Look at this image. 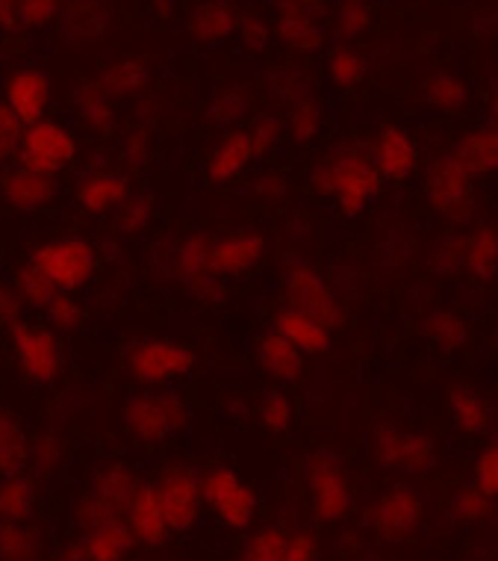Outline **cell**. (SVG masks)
<instances>
[{"label":"cell","instance_id":"6da1fadb","mask_svg":"<svg viewBox=\"0 0 498 561\" xmlns=\"http://www.w3.org/2000/svg\"><path fill=\"white\" fill-rule=\"evenodd\" d=\"M310 184L319 195H327L343 216H360L381 195L383 178L374 169L372 154L360 148H339L313 169Z\"/></svg>","mask_w":498,"mask_h":561},{"label":"cell","instance_id":"7a4b0ae2","mask_svg":"<svg viewBox=\"0 0 498 561\" xmlns=\"http://www.w3.org/2000/svg\"><path fill=\"white\" fill-rule=\"evenodd\" d=\"M189 405L181 393L172 388L160 390H139L127 399L121 408V423L127 435L144 446H160L172 440L189 426Z\"/></svg>","mask_w":498,"mask_h":561},{"label":"cell","instance_id":"3957f363","mask_svg":"<svg viewBox=\"0 0 498 561\" xmlns=\"http://www.w3.org/2000/svg\"><path fill=\"white\" fill-rule=\"evenodd\" d=\"M30 263L36 266L59 293L86 290L92 278L101 270V252L97 245L80 233H62L54 240H45L33 249Z\"/></svg>","mask_w":498,"mask_h":561},{"label":"cell","instance_id":"277c9868","mask_svg":"<svg viewBox=\"0 0 498 561\" xmlns=\"http://www.w3.org/2000/svg\"><path fill=\"white\" fill-rule=\"evenodd\" d=\"M10 348L21 378L33 388H54L66 373L62 337L45 322L21 320L19 325H12Z\"/></svg>","mask_w":498,"mask_h":561},{"label":"cell","instance_id":"5b68a950","mask_svg":"<svg viewBox=\"0 0 498 561\" xmlns=\"http://www.w3.org/2000/svg\"><path fill=\"white\" fill-rule=\"evenodd\" d=\"M201 496L204 505L216 517V523L224 526L228 533H248L254 520H257V494L233 467H207L201 473Z\"/></svg>","mask_w":498,"mask_h":561},{"label":"cell","instance_id":"8992f818","mask_svg":"<svg viewBox=\"0 0 498 561\" xmlns=\"http://www.w3.org/2000/svg\"><path fill=\"white\" fill-rule=\"evenodd\" d=\"M195 364V352L186 343L165 337L136 340L125 355L127 373L142 390L172 388L174 381L189 376Z\"/></svg>","mask_w":498,"mask_h":561},{"label":"cell","instance_id":"52a82bcc","mask_svg":"<svg viewBox=\"0 0 498 561\" xmlns=\"http://www.w3.org/2000/svg\"><path fill=\"white\" fill-rule=\"evenodd\" d=\"M77 154H80L77 136L62 122L45 116L24 127L15 163L45 178H59L74 165Z\"/></svg>","mask_w":498,"mask_h":561},{"label":"cell","instance_id":"ba28073f","mask_svg":"<svg viewBox=\"0 0 498 561\" xmlns=\"http://www.w3.org/2000/svg\"><path fill=\"white\" fill-rule=\"evenodd\" d=\"M151 484L153 494L160 500V508H163L165 523H169V533H192L204 512L201 473H195L189 465H165L157 476V482Z\"/></svg>","mask_w":498,"mask_h":561},{"label":"cell","instance_id":"9c48e42d","mask_svg":"<svg viewBox=\"0 0 498 561\" xmlns=\"http://www.w3.org/2000/svg\"><path fill=\"white\" fill-rule=\"evenodd\" d=\"M306 494L313 517L325 526L343 523L351 512V484L345 476L343 461L331 453H316L306 458L304 467Z\"/></svg>","mask_w":498,"mask_h":561},{"label":"cell","instance_id":"30bf717a","mask_svg":"<svg viewBox=\"0 0 498 561\" xmlns=\"http://www.w3.org/2000/svg\"><path fill=\"white\" fill-rule=\"evenodd\" d=\"M287 299L292 308L304 310L310 317H316L322 325L334 331L336 325H343L345 313L343 305L336 299L334 287L327 284V278L316 266L298 263L287 275Z\"/></svg>","mask_w":498,"mask_h":561},{"label":"cell","instance_id":"8fae6325","mask_svg":"<svg viewBox=\"0 0 498 561\" xmlns=\"http://www.w3.org/2000/svg\"><path fill=\"white\" fill-rule=\"evenodd\" d=\"M266 252V237L254 228L221 233V237H212L210 242V272L221 280L242 278L251 270H257Z\"/></svg>","mask_w":498,"mask_h":561},{"label":"cell","instance_id":"7c38bea8","mask_svg":"<svg viewBox=\"0 0 498 561\" xmlns=\"http://www.w3.org/2000/svg\"><path fill=\"white\" fill-rule=\"evenodd\" d=\"M428 202L442 219L458 222L472 207V174L460 165L454 154L437 160L428 174Z\"/></svg>","mask_w":498,"mask_h":561},{"label":"cell","instance_id":"4fadbf2b","mask_svg":"<svg viewBox=\"0 0 498 561\" xmlns=\"http://www.w3.org/2000/svg\"><path fill=\"white\" fill-rule=\"evenodd\" d=\"M421 514H425V500L419 491L407 484H395L378 496L372 508V526L383 541H402L419 526Z\"/></svg>","mask_w":498,"mask_h":561},{"label":"cell","instance_id":"5bb4252c","mask_svg":"<svg viewBox=\"0 0 498 561\" xmlns=\"http://www.w3.org/2000/svg\"><path fill=\"white\" fill-rule=\"evenodd\" d=\"M374 458L393 473H425L433 461V444L425 435L383 426L374 435Z\"/></svg>","mask_w":498,"mask_h":561},{"label":"cell","instance_id":"9a60e30c","mask_svg":"<svg viewBox=\"0 0 498 561\" xmlns=\"http://www.w3.org/2000/svg\"><path fill=\"white\" fill-rule=\"evenodd\" d=\"M50 101H54V83H50L48 71L38 66H24L12 71V78L3 87V104L21 118L24 127L48 116Z\"/></svg>","mask_w":498,"mask_h":561},{"label":"cell","instance_id":"2e32d148","mask_svg":"<svg viewBox=\"0 0 498 561\" xmlns=\"http://www.w3.org/2000/svg\"><path fill=\"white\" fill-rule=\"evenodd\" d=\"M134 195L130 174L115 169H95L86 172L74 186L77 207L89 216H109Z\"/></svg>","mask_w":498,"mask_h":561},{"label":"cell","instance_id":"e0dca14e","mask_svg":"<svg viewBox=\"0 0 498 561\" xmlns=\"http://www.w3.org/2000/svg\"><path fill=\"white\" fill-rule=\"evenodd\" d=\"M254 160H257V148L251 142L248 127H230L212 146L204 169H207V178L212 184H233L242 174H248Z\"/></svg>","mask_w":498,"mask_h":561},{"label":"cell","instance_id":"ac0fdd59","mask_svg":"<svg viewBox=\"0 0 498 561\" xmlns=\"http://www.w3.org/2000/svg\"><path fill=\"white\" fill-rule=\"evenodd\" d=\"M0 198L10 204L12 210L38 214L57 198V178H45L15 163L0 174Z\"/></svg>","mask_w":498,"mask_h":561},{"label":"cell","instance_id":"d6986e66","mask_svg":"<svg viewBox=\"0 0 498 561\" xmlns=\"http://www.w3.org/2000/svg\"><path fill=\"white\" fill-rule=\"evenodd\" d=\"M372 163L381 172L383 181H407L419 169V148L404 127L390 125L383 127L372 146Z\"/></svg>","mask_w":498,"mask_h":561},{"label":"cell","instance_id":"ffe728a7","mask_svg":"<svg viewBox=\"0 0 498 561\" xmlns=\"http://www.w3.org/2000/svg\"><path fill=\"white\" fill-rule=\"evenodd\" d=\"M125 523L130 535H134L136 547H148V550H157L163 547L172 533H169V523L163 517V508H160V500L153 494V484L142 482L136 488L134 500L127 505Z\"/></svg>","mask_w":498,"mask_h":561},{"label":"cell","instance_id":"44dd1931","mask_svg":"<svg viewBox=\"0 0 498 561\" xmlns=\"http://www.w3.org/2000/svg\"><path fill=\"white\" fill-rule=\"evenodd\" d=\"M275 33L296 54H316L325 45V30H322L316 15H313V7L298 3V0H283L280 3Z\"/></svg>","mask_w":498,"mask_h":561},{"label":"cell","instance_id":"7402d4cb","mask_svg":"<svg viewBox=\"0 0 498 561\" xmlns=\"http://www.w3.org/2000/svg\"><path fill=\"white\" fill-rule=\"evenodd\" d=\"M254 355H257L259 369L280 388L283 385H296L304 376V355L287 337H280L278 331H266L257 340Z\"/></svg>","mask_w":498,"mask_h":561},{"label":"cell","instance_id":"603a6c76","mask_svg":"<svg viewBox=\"0 0 498 561\" xmlns=\"http://www.w3.org/2000/svg\"><path fill=\"white\" fill-rule=\"evenodd\" d=\"M271 331H278L280 337H287L301 355H325L327 348H331V329L322 325L316 317L304 313V310L292 308V305L275 313Z\"/></svg>","mask_w":498,"mask_h":561},{"label":"cell","instance_id":"cb8c5ba5","mask_svg":"<svg viewBox=\"0 0 498 561\" xmlns=\"http://www.w3.org/2000/svg\"><path fill=\"white\" fill-rule=\"evenodd\" d=\"M240 27V15L230 7V0H204L189 12L186 30L195 42L201 45H219L230 39Z\"/></svg>","mask_w":498,"mask_h":561},{"label":"cell","instance_id":"d4e9b609","mask_svg":"<svg viewBox=\"0 0 498 561\" xmlns=\"http://www.w3.org/2000/svg\"><path fill=\"white\" fill-rule=\"evenodd\" d=\"M59 19H62V33L77 45H92V42L104 39L109 30V12H106L104 0H66Z\"/></svg>","mask_w":498,"mask_h":561},{"label":"cell","instance_id":"484cf974","mask_svg":"<svg viewBox=\"0 0 498 561\" xmlns=\"http://www.w3.org/2000/svg\"><path fill=\"white\" fill-rule=\"evenodd\" d=\"M472 178L498 174V125H480L463 136L451 151Z\"/></svg>","mask_w":498,"mask_h":561},{"label":"cell","instance_id":"4316f807","mask_svg":"<svg viewBox=\"0 0 498 561\" xmlns=\"http://www.w3.org/2000/svg\"><path fill=\"white\" fill-rule=\"evenodd\" d=\"M142 484L139 473L134 467L125 465V461H109L92 476V484H89V494H95L101 503H106L113 512H118L125 517L127 505L134 500L136 488Z\"/></svg>","mask_w":498,"mask_h":561},{"label":"cell","instance_id":"83f0119b","mask_svg":"<svg viewBox=\"0 0 498 561\" xmlns=\"http://www.w3.org/2000/svg\"><path fill=\"white\" fill-rule=\"evenodd\" d=\"M42 503L38 479L30 470L0 479V520H33Z\"/></svg>","mask_w":498,"mask_h":561},{"label":"cell","instance_id":"f1b7e54d","mask_svg":"<svg viewBox=\"0 0 498 561\" xmlns=\"http://www.w3.org/2000/svg\"><path fill=\"white\" fill-rule=\"evenodd\" d=\"M460 266L472 278L489 280L498 275V228L496 225H478L470 237H463V254Z\"/></svg>","mask_w":498,"mask_h":561},{"label":"cell","instance_id":"f546056e","mask_svg":"<svg viewBox=\"0 0 498 561\" xmlns=\"http://www.w3.org/2000/svg\"><path fill=\"white\" fill-rule=\"evenodd\" d=\"M80 541H83L89 561H127L130 552L136 550L134 535H130L125 520H113L97 526V529H89V533L80 535Z\"/></svg>","mask_w":498,"mask_h":561},{"label":"cell","instance_id":"4dcf8cb0","mask_svg":"<svg viewBox=\"0 0 498 561\" xmlns=\"http://www.w3.org/2000/svg\"><path fill=\"white\" fill-rule=\"evenodd\" d=\"M45 535L33 520H0V561H42Z\"/></svg>","mask_w":498,"mask_h":561},{"label":"cell","instance_id":"1f68e13d","mask_svg":"<svg viewBox=\"0 0 498 561\" xmlns=\"http://www.w3.org/2000/svg\"><path fill=\"white\" fill-rule=\"evenodd\" d=\"M148 80H151L148 62H142L139 57H125L109 62V66L101 71V78H97L95 83L104 89L113 101H125V98H136L139 92H144Z\"/></svg>","mask_w":498,"mask_h":561},{"label":"cell","instance_id":"d6a6232c","mask_svg":"<svg viewBox=\"0 0 498 561\" xmlns=\"http://www.w3.org/2000/svg\"><path fill=\"white\" fill-rule=\"evenodd\" d=\"M30 435L24 420L10 408H0V479L27 470Z\"/></svg>","mask_w":498,"mask_h":561},{"label":"cell","instance_id":"836d02e7","mask_svg":"<svg viewBox=\"0 0 498 561\" xmlns=\"http://www.w3.org/2000/svg\"><path fill=\"white\" fill-rule=\"evenodd\" d=\"M451 420L463 435H484L493 426V408L487 405V399L478 397L470 388L451 390Z\"/></svg>","mask_w":498,"mask_h":561},{"label":"cell","instance_id":"e575fe53","mask_svg":"<svg viewBox=\"0 0 498 561\" xmlns=\"http://www.w3.org/2000/svg\"><path fill=\"white\" fill-rule=\"evenodd\" d=\"M74 110L92 134H106L115 125V101L97 87L95 80L80 87V92L74 95Z\"/></svg>","mask_w":498,"mask_h":561},{"label":"cell","instance_id":"d590c367","mask_svg":"<svg viewBox=\"0 0 498 561\" xmlns=\"http://www.w3.org/2000/svg\"><path fill=\"white\" fill-rule=\"evenodd\" d=\"M257 423L266 435H287L296 423V402L283 388L266 390L257 402Z\"/></svg>","mask_w":498,"mask_h":561},{"label":"cell","instance_id":"8d00e7d4","mask_svg":"<svg viewBox=\"0 0 498 561\" xmlns=\"http://www.w3.org/2000/svg\"><path fill=\"white\" fill-rule=\"evenodd\" d=\"M327 78L334 83L336 89H355L363 83L366 78V59L363 54L355 48V45H336L331 54H327Z\"/></svg>","mask_w":498,"mask_h":561},{"label":"cell","instance_id":"74e56055","mask_svg":"<svg viewBox=\"0 0 498 561\" xmlns=\"http://www.w3.org/2000/svg\"><path fill=\"white\" fill-rule=\"evenodd\" d=\"M38 313L45 317V325H50L57 334H77V331L83 329V322H86V310L77 299V293L57 290Z\"/></svg>","mask_w":498,"mask_h":561},{"label":"cell","instance_id":"f35d334b","mask_svg":"<svg viewBox=\"0 0 498 561\" xmlns=\"http://www.w3.org/2000/svg\"><path fill=\"white\" fill-rule=\"evenodd\" d=\"M66 458V444L57 432H42V435L30 437V455H27V470L36 479H48L57 476Z\"/></svg>","mask_w":498,"mask_h":561},{"label":"cell","instance_id":"ab89813d","mask_svg":"<svg viewBox=\"0 0 498 561\" xmlns=\"http://www.w3.org/2000/svg\"><path fill=\"white\" fill-rule=\"evenodd\" d=\"M289 533L278 523H268L263 529L251 535L245 547L240 552V561H280L283 550H287Z\"/></svg>","mask_w":498,"mask_h":561},{"label":"cell","instance_id":"60d3db41","mask_svg":"<svg viewBox=\"0 0 498 561\" xmlns=\"http://www.w3.org/2000/svg\"><path fill=\"white\" fill-rule=\"evenodd\" d=\"M12 287H15V293H19V299L24 301V308H33V310H42L45 305L50 301V296L57 293V287L50 284L42 272L33 266V263H24V266H19L15 270V275H12Z\"/></svg>","mask_w":498,"mask_h":561},{"label":"cell","instance_id":"b9f144b4","mask_svg":"<svg viewBox=\"0 0 498 561\" xmlns=\"http://www.w3.org/2000/svg\"><path fill=\"white\" fill-rule=\"evenodd\" d=\"M425 98H428V104L437 110H460L466 104V98H470V89L466 83L458 78V75H451V71H437L431 80H428V87H425Z\"/></svg>","mask_w":498,"mask_h":561},{"label":"cell","instance_id":"7bdbcfd3","mask_svg":"<svg viewBox=\"0 0 498 561\" xmlns=\"http://www.w3.org/2000/svg\"><path fill=\"white\" fill-rule=\"evenodd\" d=\"M283 130L296 139L298 146H306L322 130V107L313 98H298L292 110H289L287 122H283Z\"/></svg>","mask_w":498,"mask_h":561},{"label":"cell","instance_id":"ee69618b","mask_svg":"<svg viewBox=\"0 0 498 561\" xmlns=\"http://www.w3.org/2000/svg\"><path fill=\"white\" fill-rule=\"evenodd\" d=\"M372 27V10L366 0H339L334 12V30L343 42H355Z\"/></svg>","mask_w":498,"mask_h":561},{"label":"cell","instance_id":"f6af8a7d","mask_svg":"<svg viewBox=\"0 0 498 561\" xmlns=\"http://www.w3.org/2000/svg\"><path fill=\"white\" fill-rule=\"evenodd\" d=\"M425 331H428V337L442 346L445 352H458L466 340H470V329H466V322L460 320L458 313H451V310H437L428 317L425 322Z\"/></svg>","mask_w":498,"mask_h":561},{"label":"cell","instance_id":"bcb514c9","mask_svg":"<svg viewBox=\"0 0 498 561\" xmlns=\"http://www.w3.org/2000/svg\"><path fill=\"white\" fill-rule=\"evenodd\" d=\"M493 514V496L480 491L478 484L460 488L454 500H451V517L460 523H480Z\"/></svg>","mask_w":498,"mask_h":561},{"label":"cell","instance_id":"7dc6e473","mask_svg":"<svg viewBox=\"0 0 498 561\" xmlns=\"http://www.w3.org/2000/svg\"><path fill=\"white\" fill-rule=\"evenodd\" d=\"M113 216L118 233H142L153 219V202L148 195H130Z\"/></svg>","mask_w":498,"mask_h":561},{"label":"cell","instance_id":"c3c4849f","mask_svg":"<svg viewBox=\"0 0 498 561\" xmlns=\"http://www.w3.org/2000/svg\"><path fill=\"white\" fill-rule=\"evenodd\" d=\"M71 517H74V526L80 529V535L89 533V529H97V526H104V523L125 520L121 514L113 512L109 505L101 503V500H97L95 494H89V491L77 500Z\"/></svg>","mask_w":498,"mask_h":561},{"label":"cell","instance_id":"681fc988","mask_svg":"<svg viewBox=\"0 0 498 561\" xmlns=\"http://www.w3.org/2000/svg\"><path fill=\"white\" fill-rule=\"evenodd\" d=\"M21 134H24L21 118L0 101V169H7L19 154Z\"/></svg>","mask_w":498,"mask_h":561},{"label":"cell","instance_id":"f907efd6","mask_svg":"<svg viewBox=\"0 0 498 561\" xmlns=\"http://www.w3.org/2000/svg\"><path fill=\"white\" fill-rule=\"evenodd\" d=\"M66 0H21V21L24 30H48L59 19Z\"/></svg>","mask_w":498,"mask_h":561},{"label":"cell","instance_id":"816d5d0a","mask_svg":"<svg viewBox=\"0 0 498 561\" xmlns=\"http://www.w3.org/2000/svg\"><path fill=\"white\" fill-rule=\"evenodd\" d=\"M248 134L254 148H257V157H263L271 154V151L278 148L280 136L287 134V130H283V122H280L278 116H259L257 122L248 127Z\"/></svg>","mask_w":498,"mask_h":561},{"label":"cell","instance_id":"f5cc1de1","mask_svg":"<svg viewBox=\"0 0 498 561\" xmlns=\"http://www.w3.org/2000/svg\"><path fill=\"white\" fill-rule=\"evenodd\" d=\"M251 101L245 89H221L216 92V122H224V125H233L240 122L245 113H248Z\"/></svg>","mask_w":498,"mask_h":561},{"label":"cell","instance_id":"db71d44e","mask_svg":"<svg viewBox=\"0 0 498 561\" xmlns=\"http://www.w3.org/2000/svg\"><path fill=\"white\" fill-rule=\"evenodd\" d=\"M475 484L493 500H498V440L484 449L475 461Z\"/></svg>","mask_w":498,"mask_h":561},{"label":"cell","instance_id":"11a10c76","mask_svg":"<svg viewBox=\"0 0 498 561\" xmlns=\"http://www.w3.org/2000/svg\"><path fill=\"white\" fill-rule=\"evenodd\" d=\"M280 561H319V538L306 529L289 533L287 550H283Z\"/></svg>","mask_w":498,"mask_h":561},{"label":"cell","instance_id":"9f6ffc18","mask_svg":"<svg viewBox=\"0 0 498 561\" xmlns=\"http://www.w3.org/2000/svg\"><path fill=\"white\" fill-rule=\"evenodd\" d=\"M24 320V301L19 299V293L12 287V280H0V329L10 331L12 325H19Z\"/></svg>","mask_w":498,"mask_h":561},{"label":"cell","instance_id":"6f0895ef","mask_svg":"<svg viewBox=\"0 0 498 561\" xmlns=\"http://www.w3.org/2000/svg\"><path fill=\"white\" fill-rule=\"evenodd\" d=\"M254 195H257L259 202H278V198H283L287 195V181H283V174L278 172H266V174H259L257 181H254Z\"/></svg>","mask_w":498,"mask_h":561},{"label":"cell","instance_id":"680465c9","mask_svg":"<svg viewBox=\"0 0 498 561\" xmlns=\"http://www.w3.org/2000/svg\"><path fill=\"white\" fill-rule=\"evenodd\" d=\"M236 33H240L242 42L248 45V50L266 48L268 24L263 19H240V27H236Z\"/></svg>","mask_w":498,"mask_h":561},{"label":"cell","instance_id":"91938a15","mask_svg":"<svg viewBox=\"0 0 498 561\" xmlns=\"http://www.w3.org/2000/svg\"><path fill=\"white\" fill-rule=\"evenodd\" d=\"M0 30L3 33H24V21H21V0H0Z\"/></svg>","mask_w":498,"mask_h":561},{"label":"cell","instance_id":"94428289","mask_svg":"<svg viewBox=\"0 0 498 561\" xmlns=\"http://www.w3.org/2000/svg\"><path fill=\"white\" fill-rule=\"evenodd\" d=\"M121 157H125L127 163H134V165L142 163L144 157H148V142H144V136H139V134L130 136V142H125V146H121Z\"/></svg>","mask_w":498,"mask_h":561},{"label":"cell","instance_id":"6125c7cd","mask_svg":"<svg viewBox=\"0 0 498 561\" xmlns=\"http://www.w3.org/2000/svg\"><path fill=\"white\" fill-rule=\"evenodd\" d=\"M54 561H89L86 550H83V541H80V538H71V541L59 543Z\"/></svg>","mask_w":498,"mask_h":561},{"label":"cell","instance_id":"be15d7a7","mask_svg":"<svg viewBox=\"0 0 498 561\" xmlns=\"http://www.w3.org/2000/svg\"><path fill=\"white\" fill-rule=\"evenodd\" d=\"M489 116H493V125H498V89L489 98Z\"/></svg>","mask_w":498,"mask_h":561},{"label":"cell","instance_id":"e7e4bbea","mask_svg":"<svg viewBox=\"0 0 498 561\" xmlns=\"http://www.w3.org/2000/svg\"><path fill=\"white\" fill-rule=\"evenodd\" d=\"M298 3H306V7H313V3H319V0H298Z\"/></svg>","mask_w":498,"mask_h":561}]
</instances>
